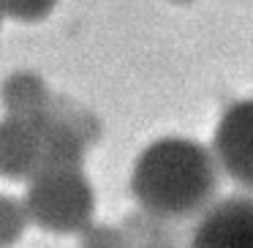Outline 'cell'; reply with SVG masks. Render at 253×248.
<instances>
[{
    "label": "cell",
    "mask_w": 253,
    "mask_h": 248,
    "mask_svg": "<svg viewBox=\"0 0 253 248\" xmlns=\"http://www.w3.org/2000/svg\"><path fill=\"white\" fill-rule=\"evenodd\" d=\"M3 106H6L8 117H28V120H36V117H44L49 109V90H46L44 79L36 77L30 71H19L11 74V77L3 82Z\"/></svg>",
    "instance_id": "52a82bcc"
},
{
    "label": "cell",
    "mask_w": 253,
    "mask_h": 248,
    "mask_svg": "<svg viewBox=\"0 0 253 248\" xmlns=\"http://www.w3.org/2000/svg\"><path fill=\"white\" fill-rule=\"evenodd\" d=\"M123 232H126L128 240L133 243V248L158 246V243L174 246V221L158 218V215L144 213V210H136V213L128 215L126 224H123Z\"/></svg>",
    "instance_id": "ba28073f"
},
{
    "label": "cell",
    "mask_w": 253,
    "mask_h": 248,
    "mask_svg": "<svg viewBox=\"0 0 253 248\" xmlns=\"http://www.w3.org/2000/svg\"><path fill=\"white\" fill-rule=\"evenodd\" d=\"M139 248H177V246H166V243H158V246H139Z\"/></svg>",
    "instance_id": "7c38bea8"
},
{
    "label": "cell",
    "mask_w": 253,
    "mask_h": 248,
    "mask_svg": "<svg viewBox=\"0 0 253 248\" xmlns=\"http://www.w3.org/2000/svg\"><path fill=\"white\" fill-rule=\"evenodd\" d=\"M28 221L52 235H79L93 224L95 191L79 169H39L25 188Z\"/></svg>",
    "instance_id": "7a4b0ae2"
},
{
    "label": "cell",
    "mask_w": 253,
    "mask_h": 248,
    "mask_svg": "<svg viewBox=\"0 0 253 248\" xmlns=\"http://www.w3.org/2000/svg\"><path fill=\"white\" fill-rule=\"evenodd\" d=\"M174 3H193V0H174Z\"/></svg>",
    "instance_id": "4fadbf2b"
},
{
    "label": "cell",
    "mask_w": 253,
    "mask_h": 248,
    "mask_svg": "<svg viewBox=\"0 0 253 248\" xmlns=\"http://www.w3.org/2000/svg\"><path fill=\"white\" fill-rule=\"evenodd\" d=\"M220 169L212 150L191 137H161L136 155L131 197L139 210L166 221L199 215L218 199Z\"/></svg>",
    "instance_id": "6da1fadb"
},
{
    "label": "cell",
    "mask_w": 253,
    "mask_h": 248,
    "mask_svg": "<svg viewBox=\"0 0 253 248\" xmlns=\"http://www.w3.org/2000/svg\"><path fill=\"white\" fill-rule=\"evenodd\" d=\"M79 248H133V243L128 240V235L123 232V226H109V224H87L82 232Z\"/></svg>",
    "instance_id": "8fae6325"
},
{
    "label": "cell",
    "mask_w": 253,
    "mask_h": 248,
    "mask_svg": "<svg viewBox=\"0 0 253 248\" xmlns=\"http://www.w3.org/2000/svg\"><path fill=\"white\" fill-rule=\"evenodd\" d=\"M212 158L242 191L253 194V96L231 101L212 131Z\"/></svg>",
    "instance_id": "3957f363"
},
{
    "label": "cell",
    "mask_w": 253,
    "mask_h": 248,
    "mask_svg": "<svg viewBox=\"0 0 253 248\" xmlns=\"http://www.w3.org/2000/svg\"><path fill=\"white\" fill-rule=\"evenodd\" d=\"M0 28H3V14H0Z\"/></svg>",
    "instance_id": "5bb4252c"
},
{
    "label": "cell",
    "mask_w": 253,
    "mask_h": 248,
    "mask_svg": "<svg viewBox=\"0 0 253 248\" xmlns=\"http://www.w3.org/2000/svg\"><path fill=\"white\" fill-rule=\"evenodd\" d=\"M55 6L57 0H0V14L14 22H41L55 11Z\"/></svg>",
    "instance_id": "30bf717a"
},
{
    "label": "cell",
    "mask_w": 253,
    "mask_h": 248,
    "mask_svg": "<svg viewBox=\"0 0 253 248\" xmlns=\"http://www.w3.org/2000/svg\"><path fill=\"white\" fill-rule=\"evenodd\" d=\"M25 229H28V213H25L22 199L0 194V248L17 246Z\"/></svg>",
    "instance_id": "9c48e42d"
},
{
    "label": "cell",
    "mask_w": 253,
    "mask_h": 248,
    "mask_svg": "<svg viewBox=\"0 0 253 248\" xmlns=\"http://www.w3.org/2000/svg\"><path fill=\"white\" fill-rule=\"evenodd\" d=\"M49 115V112H46ZM41 169V117L0 120V177L30 180Z\"/></svg>",
    "instance_id": "5b68a950"
},
{
    "label": "cell",
    "mask_w": 253,
    "mask_h": 248,
    "mask_svg": "<svg viewBox=\"0 0 253 248\" xmlns=\"http://www.w3.org/2000/svg\"><path fill=\"white\" fill-rule=\"evenodd\" d=\"M188 248H253V194H231L196 215Z\"/></svg>",
    "instance_id": "277c9868"
},
{
    "label": "cell",
    "mask_w": 253,
    "mask_h": 248,
    "mask_svg": "<svg viewBox=\"0 0 253 248\" xmlns=\"http://www.w3.org/2000/svg\"><path fill=\"white\" fill-rule=\"evenodd\" d=\"M87 137L74 120L57 115L41 117V169H82Z\"/></svg>",
    "instance_id": "8992f818"
}]
</instances>
